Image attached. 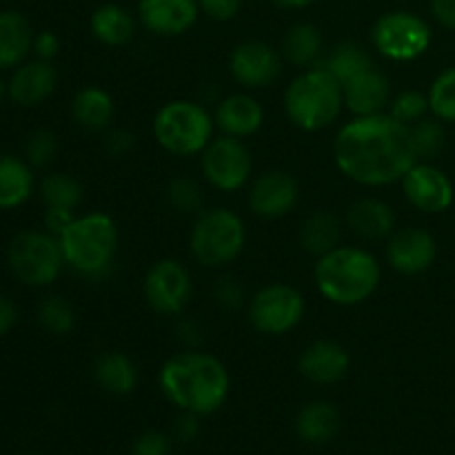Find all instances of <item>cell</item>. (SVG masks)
I'll list each match as a JSON object with an SVG mask.
<instances>
[{
  "label": "cell",
  "instance_id": "2",
  "mask_svg": "<svg viewBox=\"0 0 455 455\" xmlns=\"http://www.w3.org/2000/svg\"><path fill=\"white\" fill-rule=\"evenodd\" d=\"M158 382L169 403L198 418L218 411L231 389L225 364L194 349L172 355L160 369Z\"/></svg>",
  "mask_w": 455,
  "mask_h": 455
},
{
  "label": "cell",
  "instance_id": "35",
  "mask_svg": "<svg viewBox=\"0 0 455 455\" xmlns=\"http://www.w3.org/2000/svg\"><path fill=\"white\" fill-rule=\"evenodd\" d=\"M429 109L443 123H455V67L444 69L429 89Z\"/></svg>",
  "mask_w": 455,
  "mask_h": 455
},
{
  "label": "cell",
  "instance_id": "27",
  "mask_svg": "<svg viewBox=\"0 0 455 455\" xmlns=\"http://www.w3.org/2000/svg\"><path fill=\"white\" fill-rule=\"evenodd\" d=\"M340 429V413L329 403H309L296 418V434L309 444H324Z\"/></svg>",
  "mask_w": 455,
  "mask_h": 455
},
{
  "label": "cell",
  "instance_id": "46",
  "mask_svg": "<svg viewBox=\"0 0 455 455\" xmlns=\"http://www.w3.org/2000/svg\"><path fill=\"white\" fill-rule=\"evenodd\" d=\"M173 434H176V438L182 440V443L194 440L196 434H198V416L182 411V416L178 418V422L173 425Z\"/></svg>",
  "mask_w": 455,
  "mask_h": 455
},
{
  "label": "cell",
  "instance_id": "8",
  "mask_svg": "<svg viewBox=\"0 0 455 455\" xmlns=\"http://www.w3.org/2000/svg\"><path fill=\"white\" fill-rule=\"evenodd\" d=\"M9 269L27 287H49L60 275L65 256L58 235L44 231H22L7 251Z\"/></svg>",
  "mask_w": 455,
  "mask_h": 455
},
{
  "label": "cell",
  "instance_id": "22",
  "mask_svg": "<svg viewBox=\"0 0 455 455\" xmlns=\"http://www.w3.org/2000/svg\"><path fill=\"white\" fill-rule=\"evenodd\" d=\"M347 225L363 240H385L394 234L395 216L387 203L378 198H363L347 213Z\"/></svg>",
  "mask_w": 455,
  "mask_h": 455
},
{
  "label": "cell",
  "instance_id": "32",
  "mask_svg": "<svg viewBox=\"0 0 455 455\" xmlns=\"http://www.w3.org/2000/svg\"><path fill=\"white\" fill-rule=\"evenodd\" d=\"M371 67L373 62L371 58H369V53L364 52L360 44L354 43L338 44V47L329 53L327 62H324V69H327L329 74L336 76L340 84L349 83L351 78H355V76L363 74V71L371 69Z\"/></svg>",
  "mask_w": 455,
  "mask_h": 455
},
{
  "label": "cell",
  "instance_id": "17",
  "mask_svg": "<svg viewBox=\"0 0 455 455\" xmlns=\"http://www.w3.org/2000/svg\"><path fill=\"white\" fill-rule=\"evenodd\" d=\"M198 0H140L142 25L158 36H182L198 20Z\"/></svg>",
  "mask_w": 455,
  "mask_h": 455
},
{
  "label": "cell",
  "instance_id": "19",
  "mask_svg": "<svg viewBox=\"0 0 455 455\" xmlns=\"http://www.w3.org/2000/svg\"><path fill=\"white\" fill-rule=\"evenodd\" d=\"M342 98L355 118L382 114V109L391 102V83L382 71L371 67L342 84Z\"/></svg>",
  "mask_w": 455,
  "mask_h": 455
},
{
  "label": "cell",
  "instance_id": "7",
  "mask_svg": "<svg viewBox=\"0 0 455 455\" xmlns=\"http://www.w3.org/2000/svg\"><path fill=\"white\" fill-rule=\"evenodd\" d=\"M247 229L238 213L225 207L203 212L191 229L189 247L203 267H225L243 253Z\"/></svg>",
  "mask_w": 455,
  "mask_h": 455
},
{
  "label": "cell",
  "instance_id": "45",
  "mask_svg": "<svg viewBox=\"0 0 455 455\" xmlns=\"http://www.w3.org/2000/svg\"><path fill=\"white\" fill-rule=\"evenodd\" d=\"M431 12L444 29L455 31V0H431Z\"/></svg>",
  "mask_w": 455,
  "mask_h": 455
},
{
  "label": "cell",
  "instance_id": "43",
  "mask_svg": "<svg viewBox=\"0 0 455 455\" xmlns=\"http://www.w3.org/2000/svg\"><path fill=\"white\" fill-rule=\"evenodd\" d=\"M34 52L40 60H49L58 56L60 52V40L53 31H40L38 36H34Z\"/></svg>",
  "mask_w": 455,
  "mask_h": 455
},
{
  "label": "cell",
  "instance_id": "31",
  "mask_svg": "<svg viewBox=\"0 0 455 455\" xmlns=\"http://www.w3.org/2000/svg\"><path fill=\"white\" fill-rule=\"evenodd\" d=\"M83 185L74 176H67V173H49L40 182V198H43L47 209H67V212H74L83 203Z\"/></svg>",
  "mask_w": 455,
  "mask_h": 455
},
{
  "label": "cell",
  "instance_id": "15",
  "mask_svg": "<svg viewBox=\"0 0 455 455\" xmlns=\"http://www.w3.org/2000/svg\"><path fill=\"white\" fill-rule=\"evenodd\" d=\"M300 200V185L287 172H267L249 189V209L260 218H283Z\"/></svg>",
  "mask_w": 455,
  "mask_h": 455
},
{
  "label": "cell",
  "instance_id": "5",
  "mask_svg": "<svg viewBox=\"0 0 455 455\" xmlns=\"http://www.w3.org/2000/svg\"><path fill=\"white\" fill-rule=\"evenodd\" d=\"M342 107V84L324 67L307 69L284 92V111L289 120L305 132L329 127L340 116Z\"/></svg>",
  "mask_w": 455,
  "mask_h": 455
},
{
  "label": "cell",
  "instance_id": "6",
  "mask_svg": "<svg viewBox=\"0 0 455 455\" xmlns=\"http://www.w3.org/2000/svg\"><path fill=\"white\" fill-rule=\"evenodd\" d=\"M154 136L164 151L187 158L203 154L213 140V120L198 102L173 100L156 114Z\"/></svg>",
  "mask_w": 455,
  "mask_h": 455
},
{
  "label": "cell",
  "instance_id": "34",
  "mask_svg": "<svg viewBox=\"0 0 455 455\" xmlns=\"http://www.w3.org/2000/svg\"><path fill=\"white\" fill-rule=\"evenodd\" d=\"M409 129H411V142H413V151H416L418 160L438 158L440 151L444 149V140H447L440 120L422 118L418 120L416 124H411Z\"/></svg>",
  "mask_w": 455,
  "mask_h": 455
},
{
  "label": "cell",
  "instance_id": "44",
  "mask_svg": "<svg viewBox=\"0 0 455 455\" xmlns=\"http://www.w3.org/2000/svg\"><path fill=\"white\" fill-rule=\"evenodd\" d=\"M74 212H67V209H47L44 212V225H47L49 234L60 235L74 222Z\"/></svg>",
  "mask_w": 455,
  "mask_h": 455
},
{
  "label": "cell",
  "instance_id": "38",
  "mask_svg": "<svg viewBox=\"0 0 455 455\" xmlns=\"http://www.w3.org/2000/svg\"><path fill=\"white\" fill-rule=\"evenodd\" d=\"M58 151V140L49 129H38L29 136L25 145V156L27 163L31 167H47L53 158H56Z\"/></svg>",
  "mask_w": 455,
  "mask_h": 455
},
{
  "label": "cell",
  "instance_id": "40",
  "mask_svg": "<svg viewBox=\"0 0 455 455\" xmlns=\"http://www.w3.org/2000/svg\"><path fill=\"white\" fill-rule=\"evenodd\" d=\"M198 7L213 20L225 22L238 16L243 0H198Z\"/></svg>",
  "mask_w": 455,
  "mask_h": 455
},
{
  "label": "cell",
  "instance_id": "42",
  "mask_svg": "<svg viewBox=\"0 0 455 455\" xmlns=\"http://www.w3.org/2000/svg\"><path fill=\"white\" fill-rule=\"evenodd\" d=\"M133 145H136V138H133V133L127 132V129H116V132L107 133L105 138V149L109 151L111 156H116V158L127 156L129 151L133 149Z\"/></svg>",
  "mask_w": 455,
  "mask_h": 455
},
{
  "label": "cell",
  "instance_id": "21",
  "mask_svg": "<svg viewBox=\"0 0 455 455\" xmlns=\"http://www.w3.org/2000/svg\"><path fill=\"white\" fill-rule=\"evenodd\" d=\"M216 124L225 136L247 138L253 136L265 123V109L249 93H231L218 102Z\"/></svg>",
  "mask_w": 455,
  "mask_h": 455
},
{
  "label": "cell",
  "instance_id": "39",
  "mask_svg": "<svg viewBox=\"0 0 455 455\" xmlns=\"http://www.w3.org/2000/svg\"><path fill=\"white\" fill-rule=\"evenodd\" d=\"M132 455H172V443L160 431H145L133 443Z\"/></svg>",
  "mask_w": 455,
  "mask_h": 455
},
{
  "label": "cell",
  "instance_id": "14",
  "mask_svg": "<svg viewBox=\"0 0 455 455\" xmlns=\"http://www.w3.org/2000/svg\"><path fill=\"white\" fill-rule=\"evenodd\" d=\"M409 203L425 213H443L453 204V185L443 169L429 163H416L403 178Z\"/></svg>",
  "mask_w": 455,
  "mask_h": 455
},
{
  "label": "cell",
  "instance_id": "36",
  "mask_svg": "<svg viewBox=\"0 0 455 455\" xmlns=\"http://www.w3.org/2000/svg\"><path fill=\"white\" fill-rule=\"evenodd\" d=\"M169 204L180 213H198L203 209V189L191 178H173L167 189Z\"/></svg>",
  "mask_w": 455,
  "mask_h": 455
},
{
  "label": "cell",
  "instance_id": "13",
  "mask_svg": "<svg viewBox=\"0 0 455 455\" xmlns=\"http://www.w3.org/2000/svg\"><path fill=\"white\" fill-rule=\"evenodd\" d=\"M231 76L247 89H262L274 84L283 71L280 53L262 40H247L231 52Z\"/></svg>",
  "mask_w": 455,
  "mask_h": 455
},
{
  "label": "cell",
  "instance_id": "9",
  "mask_svg": "<svg viewBox=\"0 0 455 455\" xmlns=\"http://www.w3.org/2000/svg\"><path fill=\"white\" fill-rule=\"evenodd\" d=\"M371 40L389 60H416L429 49L431 27L411 12H389L376 20Z\"/></svg>",
  "mask_w": 455,
  "mask_h": 455
},
{
  "label": "cell",
  "instance_id": "18",
  "mask_svg": "<svg viewBox=\"0 0 455 455\" xmlns=\"http://www.w3.org/2000/svg\"><path fill=\"white\" fill-rule=\"evenodd\" d=\"M351 367L349 351L333 340L311 342L298 360V369L309 382L320 387L336 385Z\"/></svg>",
  "mask_w": 455,
  "mask_h": 455
},
{
  "label": "cell",
  "instance_id": "47",
  "mask_svg": "<svg viewBox=\"0 0 455 455\" xmlns=\"http://www.w3.org/2000/svg\"><path fill=\"white\" fill-rule=\"evenodd\" d=\"M18 320V309L7 296H0V338L7 336Z\"/></svg>",
  "mask_w": 455,
  "mask_h": 455
},
{
  "label": "cell",
  "instance_id": "29",
  "mask_svg": "<svg viewBox=\"0 0 455 455\" xmlns=\"http://www.w3.org/2000/svg\"><path fill=\"white\" fill-rule=\"evenodd\" d=\"M340 220L329 212H315L300 229V247L311 256L320 258L340 244Z\"/></svg>",
  "mask_w": 455,
  "mask_h": 455
},
{
  "label": "cell",
  "instance_id": "30",
  "mask_svg": "<svg viewBox=\"0 0 455 455\" xmlns=\"http://www.w3.org/2000/svg\"><path fill=\"white\" fill-rule=\"evenodd\" d=\"M287 60L296 67H311L323 52V36L311 22H298L287 31L283 43Z\"/></svg>",
  "mask_w": 455,
  "mask_h": 455
},
{
  "label": "cell",
  "instance_id": "48",
  "mask_svg": "<svg viewBox=\"0 0 455 455\" xmlns=\"http://www.w3.org/2000/svg\"><path fill=\"white\" fill-rule=\"evenodd\" d=\"M271 3L283 9H305L311 3H315V0H271Z\"/></svg>",
  "mask_w": 455,
  "mask_h": 455
},
{
  "label": "cell",
  "instance_id": "26",
  "mask_svg": "<svg viewBox=\"0 0 455 455\" xmlns=\"http://www.w3.org/2000/svg\"><path fill=\"white\" fill-rule=\"evenodd\" d=\"M114 114V98L100 87L80 89L71 102V116H74L76 124L89 129V132H102V129L109 127Z\"/></svg>",
  "mask_w": 455,
  "mask_h": 455
},
{
  "label": "cell",
  "instance_id": "24",
  "mask_svg": "<svg viewBox=\"0 0 455 455\" xmlns=\"http://www.w3.org/2000/svg\"><path fill=\"white\" fill-rule=\"evenodd\" d=\"M34 191L31 164L18 156L0 154V209H16Z\"/></svg>",
  "mask_w": 455,
  "mask_h": 455
},
{
  "label": "cell",
  "instance_id": "28",
  "mask_svg": "<svg viewBox=\"0 0 455 455\" xmlns=\"http://www.w3.org/2000/svg\"><path fill=\"white\" fill-rule=\"evenodd\" d=\"M133 31H136V20L132 13L124 7L114 3L100 4L96 12L92 13V34L96 40L109 47H120L132 40Z\"/></svg>",
  "mask_w": 455,
  "mask_h": 455
},
{
  "label": "cell",
  "instance_id": "25",
  "mask_svg": "<svg viewBox=\"0 0 455 455\" xmlns=\"http://www.w3.org/2000/svg\"><path fill=\"white\" fill-rule=\"evenodd\" d=\"M93 378L107 394L127 395L138 387L140 373H138V367L133 364L132 358H127L120 351H109V354H102L96 360Z\"/></svg>",
  "mask_w": 455,
  "mask_h": 455
},
{
  "label": "cell",
  "instance_id": "1",
  "mask_svg": "<svg viewBox=\"0 0 455 455\" xmlns=\"http://www.w3.org/2000/svg\"><path fill=\"white\" fill-rule=\"evenodd\" d=\"M333 158L347 178L367 187L403 180L404 173L420 163L413 151L411 129L389 114L347 123L333 142Z\"/></svg>",
  "mask_w": 455,
  "mask_h": 455
},
{
  "label": "cell",
  "instance_id": "4",
  "mask_svg": "<svg viewBox=\"0 0 455 455\" xmlns=\"http://www.w3.org/2000/svg\"><path fill=\"white\" fill-rule=\"evenodd\" d=\"M58 240L65 265L83 274L84 278H102L114 265L120 235L114 218L107 213H87L74 218Z\"/></svg>",
  "mask_w": 455,
  "mask_h": 455
},
{
  "label": "cell",
  "instance_id": "23",
  "mask_svg": "<svg viewBox=\"0 0 455 455\" xmlns=\"http://www.w3.org/2000/svg\"><path fill=\"white\" fill-rule=\"evenodd\" d=\"M34 49L29 20L18 12H0V69H12Z\"/></svg>",
  "mask_w": 455,
  "mask_h": 455
},
{
  "label": "cell",
  "instance_id": "3",
  "mask_svg": "<svg viewBox=\"0 0 455 455\" xmlns=\"http://www.w3.org/2000/svg\"><path fill=\"white\" fill-rule=\"evenodd\" d=\"M382 278L380 265L369 251L358 247L331 249L318 258L315 287L329 302L354 307L369 300Z\"/></svg>",
  "mask_w": 455,
  "mask_h": 455
},
{
  "label": "cell",
  "instance_id": "37",
  "mask_svg": "<svg viewBox=\"0 0 455 455\" xmlns=\"http://www.w3.org/2000/svg\"><path fill=\"white\" fill-rule=\"evenodd\" d=\"M427 109H429V98L420 92H403L394 102H391L389 116L395 118L398 123L407 124H416L418 120L425 118Z\"/></svg>",
  "mask_w": 455,
  "mask_h": 455
},
{
  "label": "cell",
  "instance_id": "33",
  "mask_svg": "<svg viewBox=\"0 0 455 455\" xmlns=\"http://www.w3.org/2000/svg\"><path fill=\"white\" fill-rule=\"evenodd\" d=\"M38 323L52 336H67L74 329L76 315L62 296H49L38 307Z\"/></svg>",
  "mask_w": 455,
  "mask_h": 455
},
{
  "label": "cell",
  "instance_id": "16",
  "mask_svg": "<svg viewBox=\"0 0 455 455\" xmlns=\"http://www.w3.org/2000/svg\"><path fill=\"white\" fill-rule=\"evenodd\" d=\"M435 256H438V244L429 231L418 229V227H404V229L391 234L387 258L398 274H422L434 265Z\"/></svg>",
  "mask_w": 455,
  "mask_h": 455
},
{
  "label": "cell",
  "instance_id": "41",
  "mask_svg": "<svg viewBox=\"0 0 455 455\" xmlns=\"http://www.w3.org/2000/svg\"><path fill=\"white\" fill-rule=\"evenodd\" d=\"M216 300L225 309H238L243 305V284L235 278H222L216 284Z\"/></svg>",
  "mask_w": 455,
  "mask_h": 455
},
{
  "label": "cell",
  "instance_id": "12",
  "mask_svg": "<svg viewBox=\"0 0 455 455\" xmlns=\"http://www.w3.org/2000/svg\"><path fill=\"white\" fill-rule=\"evenodd\" d=\"M145 300L156 314L178 315L187 309L194 296V283L185 267L178 260H158L145 275Z\"/></svg>",
  "mask_w": 455,
  "mask_h": 455
},
{
  "label": "cell",
  "instance_id": "20",
  "mask_svg": "<svg viewBox=\"0 0 455 455\" xmlns=\"http://www.w3.org/2000/svg\"><path fill=\"white\" fill-rule=\"evenodd\" d=\"M58 83V74L49 60H31L16 69L9 80V98L20 107H36L47 100Z\"/></svg>",
  "mask_w": 455,
  "mask_h": 455
},
{
  "label": "cell",
  "instance_id": "10",
  "mask_svg": "<svg viewBox=\"0 0 455 455\" xmlns=\"http://www.w3.org/2000/svg\"><path fill=\"white\" fill-rule=\"evenodd\" d=\"M305 298L289 284H269L249 302V320L265 336H284L302 323Z\"/></svg>",
  "mask_w": 455,
  "mask_h": 455
},
{
  "label": "cell",
  "instance_id": "11",
  "mask_svg": "<svg viewBox=\"0 0 455 455\" xmlns=\"http://www.w3.org/2000/svg\"><path fill=\"white\" fill-rule=\"evenodd\" d=\"M203 173L218 191H238L251 176V154L240 138H213L203 151Z\"/></svg>",
  "mask_w": 455,
  "mask_h": 455
},
{
  "label": "cell",
  "instance_id": "49",
  "mask_svg": "<svg viewBox=\"0 0 455 455\" xmlns=\"http://www.w3.org/2000/svg\"><path fill=\"white\" fill-rule=\"evenodd\" d=\"M3 98H4V84L3 80H0V102H3Z\"/></svg>",
  "mask_w": 455,
  "mask_h": 455
}]
</instances>
